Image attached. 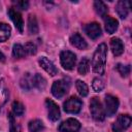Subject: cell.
Instances as JSON below:
<instances>
[{
    "label": "cell",
    "instance_id": "44dd1931",
    "mask_svg": "<svg viewBox=\"0 0 132 132\" xmlns=\"http://www.w3.org/2000/svg\"><path fill=\"white\" fill-rule=\"evenodd\" d=\"M28 30L30 34H37L38 33V23L36 16L30 14L28 18Z\"/></svg>",
    "mask_w": 132,
    "mask_h": 132
},
{
    "label": "cell",
    "instance_id": "f546056e",
    "mask_svg": "<svg viewBox=\"0 0 132 132\" xmlns=\"http://www.w3.org/2000/svg\"><path fill=\"white\" fill-rule=\"evenodd\" d=\"M117 70H118V72H119L122 76L126 77V76H128L129 73H130V66H129V65L118 64V65H117Z\"/></svg>",
    "mask_w": 132,
    "mask_h": 132
},
{
    "label": "cell",
    "instance_id": "e0dca14e",
    "mask_svg": "<svg viewBox=\"0 0 132 132\" xmlns=\"http://www.w3.org/2000/svg\"><path fill=\"white\" fill-rule=\"evenodd\" d=\"M131 122H132V120H131L130 116H128V114H120L118 117L117 125L124 130V129H128L130 127Z\"/></svg>",
    "mask_w": 132,
    "mask_h": 132
},
{
    "label": "cell",
    "instance_id": "9c48e42d",
    "mask_svg": "<svg viewBox=\"0 0 132 132\" xmlns=\"http://www.w3.org/2000/svg\"><path fill=\"white\" fill-rule=\"evenodd\" d=\"M7 13H8V15H9L10 20L13 22L15 28L22 33L23 30H24V22H23V18H22V15H21V13H20L18 10H15L13 7L8 8Z\"/></svg>",
    "mask_w": 132,
    "mask_h": 132
},
{
    "label": "cell",
    "instance_id": "7c38bea8",
    "mask_svg": "<svg viewBox=\"0 0 132 132\" xmlns=\"http://www.w3.org/2000/svg\"><path fill=\"white\" fill-rule=\"evenodd\" d=\"M70 43L74 46V47H76V48H78V50H86L87 48V46H88V44H87V42H86V40L82 38V36L80 35V34H78V33H74V34H72L71 36H70Z\"/></svg>",
    "mask_w": 132,
    "mask_h": 132
},
{
    "label": "cell",
    "instance_id": "8992f818",
    "mask_svg": "<svg viewBox=\"0 0 132 132\" xmlns=\"http://www.w3.org/2000/svg\"><path fill=\"white\" fill-rule=\"evenodd\" d=\"M79 129L80 123L73 118H69L66 121L62 122L58 127L59 132H78Z\"/></svg>",
    "mask_w": 132,
    "mask_h": 132
},
{
    "label": "cell",
    "instance_id": "8fae6325",
    "mask_svg": "<svg viewBox=\"0 0 132 132\" xmlns=\"http://www.w3.org/2000/svg\"><path fill=\"white\" fill-rule=\"evenodd\" d=\"M39 64H40V66L50 74V75H52V76H55L57 73H58V69H57V67L55 66V64L50 60V59H47L46 57H41V58H39Z\"/></svg>",
    "mask_w": 132,
    "mask_h": 132
},
{
    "label": "cell",
    "instance_id": "277c9868",
    "mask_svg": "<svg viewBox=\"0 0 132 132\" xmlns=\"http://www.w3.org/2000/svg\"><path fill=\"white\" fill-rule=\"evenodd\" d=\"M64 110L67 112V113H72V114H75V113H78L82 107V101L80 99H78L77 97H70L69 99H67L64 104Z\"/></svg>",
    "mask_w": 132,
    "mask_h": 132
},
{
    "label": "cell",
    "instance_id": "52a82bcc",
    "mask_svg": "<svg viewBox=\"0 0 132 132\" xmlns=\"http://www.w3.org/2000/svg\"><path fill=\"white\" fill-rule=\"evenodd\" d=\"M119 107V100L117 97L112 95H106L105 96V111L106 116L112 117Z\"/></svg>",
    "mask_w": 132,
    "mask_h": 132
},
{
    "label": "cell",
    "instance_id": "484cf974",
    "mask_svg": "<svg viewBox=\"0 0 132 132\" xmlns=\"http://www.w3.org/2000/svg\"><path fill=\"white\" fill-rule=\"evenodd\" d=\"M12 56L15 58V59H20V58H24L26 56V53H25V50H24V46L19 44V43H15L13 44V47H12Z\"/></svg>",
    "mask_w": 132,
    "mask_h": 132
},
{
    "label": "cell",
    "instance_id": "d4e9b609",
    "mask_svg": "<svg viewBox=\"0 0 132 132\" xmlns=\"http://www.w3.org/2000/svg\"><path fill=\"white\" fill-rule=\"evenodd\" d=\"M21 87L26 90V91H29L31 90V88H33V85H32V76L29 74V73H26L23 78L21 79Z\"/></svg>",
    "mask_w": 132,
    "mask_h": 132
},
{
    "label": "cell",
    "instance_id": "30bf717a",
    "mask_svg": "<svg viewBox=\"0 0 132 132\" xmlns=\"http://www.w3.org/2000/svg\"><path fill=\"white\" fill-rule=\"evenodd\" d=\"M85 33L91 38V39H97L98 37L101 36V28L98 23H90L84 27Z\"/></svg>",
    "mask_w": 132,
    "mask_h": 132
},
{
    "label": "cell",
    "instance_id": "f1b7e54d",
    "mask_svg": "<svg viewBox=\"0 0 132 132\" xmlns=\"http://www.w3.org/2000/svg\"><path fill=\"white\" fill-rule=\"evenodd\" d=\"M92 88L95 92H101L103 89H104V81L99 78V77H96L93 79V82H92Z\"/></svg>",
    "mask_w": 132,
    "mask_h": 132
},
{
    "label": "cell",
    "instance_id": "5bb4252c",
    "mask_svg": "<svg viewBox=\"0 0 132 132\" xmlns=\"http://www.w3.org/2000/svg\"><path fill=\"white\" fill-rule=\"evenodd\" d=\"M116 10L121 19H126L129 13V2L128 1H119L117 3Z\"/></svg>",
    "mask_w": 132,
    "mask_h": 132
},
{
    "label": "cell",
    "instance_id": "cb8c5ba5",
    "mask_svg": "<svg viewBox=\"0 0 132 132\" xmlns=\"http://www.w3.org/2000/svg\"><path fill=\"white\" fill-rule=\"evenodd\" d=\"M75 87H76V90H77V92H78V94L80 96H82V97L88 96V94H89V88H88V86H87V84L85 81L79 80V79L76 80Z\"/></svg>",
    "mask_w": 132,
    "mask_h": 132
},
{
    "label": "cell",
    "instance_id": "7402d4cb",
    "mask_svg": "<svg viewBox=\"0 0 132 132\" xmlns=\"http://www.w3.org/2000/svg\"><path fill=\"white\" fill-rule=\"evenodd\" d=\"M28 129L30 132H41L44 129L43 123L40 120H33L31 122H29L28 125Z\"/></svg>",
    "mask_w": 132,
    "mask_h": 132
},
{
    "label": "cell",
    "instance_id": "1f68e13d",
    "mask_svg": "<svg viewBox=\"0 0 132 132\" xmlns=\"http://www.w3.org/2000/svg\"><path fill=\"white\" fill-rule=\"evenodd\" d=\"M16 4V6H19L21 9H27L29 6V2L28 1H16L14 2Z\"/></svg>",
    "mask_w": 132,
    "mask_h": 132
},
{
    "label": "cell",
    "instance_id": "603a6c76",
    "mask_svg": "<svg viewBox=\"0 0 132 132\" xmlns=\"http://www.w3.org/2000/svg\"><path fill=\"white\" fill-rule=\"evenodd\" d=\"M77 70L81 75H86L90 70V61L88 58H82L77 66Z\"/></svg>",
    "mask_w": 132,
    "mask_h": 132
},
{
    "label": "cell",
    "instance_id": "836d02e7",
    "mask_svg": "<svg viewBox=\"0 0 132 132\" xmlns=\"http://www.w3.org/2000/svg\"><path fill=\"white\" fill-rule=\"evenodd\" d=\"M0 61H1V62H4V61H5V56H4L1 52H0Z\"/></svg>",
    "mask_w": 132,
    "mask_h": 132
},
{
    "label": "cell",
    "instance_id": "6da1fadb",
    "mask_svg": "<svg viewBox=\"0 0 132 132\" xmlns=\"http://www.w3.org/2000/svg\"><path fill=\"white\" fill-rule=\"evenodd\" d=\"M106 56H107L106 44L105 43L99 44L92 59V68L95 73H98V74L104 73L105 65H106Z\"/></svg>",
    "mask_w": 132,
    "mask_h": 132
},
{
    "label": "cell",
    "instance_id": "2e32d148",
    "mask_svg": "<svg viewBox=\"0 0 132 132\" xmlns=\"http://www.w3.org/2000/svg\"><path fill=\"white\" fill-rule=\"evenodd\" d=\"M32 85L37 90L43 91L45 89V87H46V80H45V78L41 74L37 73L34 76H32Z\"/></svg>",
    "mask_w": 132,
    "mask_h": 132
},
{
    "label": "cell",
    "instance_id": "d6a6232c",
    "mask_svg": "<svg viewBox=\"0 0 132 132\" xmlns=\"http://www.w3.org/2000/svg\"><path fill=\"white\" fill-rule=\"evenodd\" d=\"M112 131L113 132H124V130L121 127H119L117 124H113L112 125Z\"/></svg>",
    "mask_w": 132,
    "mask_h": 132
},
{
    "label": "cell",
    "instance_id": "d6986e66",
    "mask_svg": "<svg viewBox=\"0 0 132 132\" xmlns=\"http://www.w3.org/2000/svg\"><path fill=\"white\" fill-rule=\"evenodd\" d=\"M94 9L97 12V14H99L101 18H105L107 12H108L107 6L102 1H95L94 2Z\"/></svg>",
    "mask_w": 132,
    "mask_h": 132
},
{
    "label": "cell",
    "instance_id": "4dcf8cb0",
    "mask_svg": "<svg viewBox=\"0 0 132 132\" xmlns=\"http://www.w3.org/2000/svg\"><path fill=\"white\" fill-rule=\"evenodd\" d=\"M26 55H35L36 54V45L33 42H27L24 46Z\"/></svg>",
    "mask_w": 132,
    "mask_h": 132
},
{
    "label": "cell",
    "instance_id": "ac0fdd59",
    "mask_svg": "<svg viewBox=\"0 0 132 132\" xmlns=\"http://www.w3.org/2000/svg\"><path fill=\"white\" fill-rule=\"evenodd\" d=\"M11 28L5 23H0V42L6 41L10 36Z\"/></svg>",
    "mask_w": 132,
    "mask_h": 132
},
{
    "label": "cell",
    "instance_id": "9a60e30c",
    "mask_svg": "<svg viewBox=\"0 0 132 132\" xmlns=\"http://www.w3.org/2000/svg\"><path fill=\"white\" fill-rule=\"evenodd\" d=\"M104 24H105V30L108 34H112L117 31L119 23L116 19L111 16H105L104 18Z\"/></svg>",
    "mask_w": 132,
    "mask_h": 132
},
{
    "label": "cell",
    "instance_id": "3957f363",
    "mask_svg": "<svg viewBox=\"0 0 132 132\" xmlns=\"http://www.w3.org/2000/svg\"><path fill=\"white\" fill-rule=\"evenodd\" d=\"M60 62L64 69L72 70L75 66L76 56L74 53H72L70 51H62L60 53Z\"/></svg>",
    "mask_w": 132,
    "mask_h": 132
},
{
    "label": "cell",
    "instance_id": "ba28073f",
    "mask_svg": "<svg viewBox=\"0 0 132 132\" xmlns=\"http://www.w3.org/2000/svg\"><path fill=\"white\" fill-rule=\"evenodd\" d=\"M45 106L47 109V117L52 122H56L60 119V109L59 106L51 99H46L45 100Z\"/></svg>",
    "mask_w": 132,
    "mask_h": 132
},
{
    "label": "cell",
    "instance_id": "4fadbf2b",
    "mask_svg": "<svg viewBox=\"0 0 132 132\" xmlns=\"http://www.w3.org/2000/svg\"><path fill=\"white\" fill-rule=\"evenodd\" d=\"M110 47H111L112 54L116 57L121 56L124 53V44H123V41L120 38H118V37H113V38L110 39Z\"/></svg>",
    "mask_w": 132,
    "mask_h": 132
},
{
    "label": "cell",
    "instance_id": "4316f807",
    "mask_svg": "<svg viewBox=\"0 0 132 132\" xmlns=\"http://www.w3.org/2000/svg\"><path fill=\"white\" fill-rule=\"evenodd\" d=\"M8 120H9V132H21V127L20 125L15 122L14 117L12 113H8Z\"/></svg>",
    "mask_w": 132,
    "mask_h": 132
},
{
    "label": "cell",
    "instance_id": "83f0119b",
    "mask_svg": "<svg viewBox=\"0 0 132 132\" xmlns=\"http://www.w3.org/2000/svg\"><path fill=\"white\" fill-rule=\"evenodd\" d=\"M12 112H13L15 116H18V117L23 116V113L25 112V107H24V105H23L21 102H19V101H14V102L12 103Z\"/></svg>",
    "mask_w": 132,
    "mask_h": 132
},
{
    "label": "cell",
    "instance_id": "7a4b0ae2",
    "mask_svg": "<svg viewBox=\"0 0 132 132\" xmlns=\"http://www.w3.org/2000/svg\"><path fill=\"white\" fill-rule=\"evenodd\" d=\"M90 110L93 119L98 122H102L105 119V113L103 110V107L101 105V102L97 97H94L91 99L90 102Z\"/></svg>",
    "mask_w": 132,
    "mask_h": 132
},
{
    "label": "cell",
    "instance_id": "5b68a950",
    "mask_svg": "<svg viewBox=\"0 0 132 132\" xmlns=\"http://www.w3.org/2000/svg\"><path fill=\"white\" fill-rule=\"evenodd\" d=\"M68 90H69V84L64 79L56 80V81H54V84L52 86V94L58 99H60L64 95H66Z\"/></svg>",
    "mask_w": 132,
    "mask_h": 132
},
{
    "label": "cell",
    "instance_id": "ffe728a7",
    "mask_svg": "<svg viewBox=\"0 0 132 132\" xmlns=\"http://www.w3.org/2000/svg\"><path fill=\"white\" fill-rule=\"evenodd\" d=\"M8 99V90L3 79H0V108L6 103Z\"/></svg>",
    "mask_w": 132,
    "mask_h": 132
}]
</instances>
